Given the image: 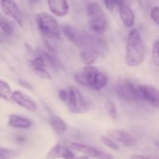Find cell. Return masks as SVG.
Listing matches in <instances>:
<instances>
[{
  "label": "cell",
  "mask_w": 159,
  "mask_h": 159,
  "mask_svg": "<svg viewBox=\"0 0 159 159\" xmlns=\"http://www.w3.org/2000/svg\"><path fill=\"white\" fill-rule=\"evenodd\" d=\"M145 56L144 42L138 30L130 31L126 48L125 62L129 67H138L142 64Z\"/></svg>",
  "instance_id": "6da1fadb"
},
{
  "label": "cell",
  "mask_w": 159,
  "mask_h": 159,
  "mask_svg": "<svg viewBox=\"0 0 159 159\" xmlns=\"http://www.w3.org/2000/svg\"><path fill=\"white\" fill-rule=\"evenodd\" d=\"M87 12L90 30L96 34H102L107 28V20L102 7L97 2H92L88 6Z\"/></svg>",
  "instance_id": "7a4b0ae2"
},
{
  "label": "cell",
  "mask_w": 159,
  "mask_h": 159,
  "mask_svg": "<svg viewBox=\"0 0 159 159\" xmlns=\"http://www.w3.org/2000/svg\"><path fill=\"white\" fill-rule=\"evenodd\" d=\"M34 20L43 35L51 38H60L61 32L58 23L52 16L47 12H40L35 16Z\"/></svg>",
  "instance_id": "3957f363"
},
{
  "label": "cell",
  "mask_w": 159,
  "mask_h": 159,
  "mask_svg": "<svg viewBox=\"0 0 159 159\" xmlns=\"http://www.w3.org/2000/svg\"><path fill=\"white\" fill-rule=\"evenodd\" d=\"M67 103L68 110L72 113H83L89 110L88 102L83 97L81 92L74 86L70 87L68 90Z\"/></svg>",
  "instance_id": "277c9868"
},
{
  "label": "cell",
  "mask_w": 159,
  "mask_h": 159,
  "mask_svg": "<svg viewBox=\"0 0 159 159\" xmlns=\"http://www.w3.org/2000/svg\"><path fill=\"white\" fill-rule=\"evenodd\" d=\"M115 92L120 99L129 102H134L141 100L138 95L137 86L127 80L120 81L116 84Z\"/></svg>",
  "instance_id": "5b68a950"
},
{
  "label": "cell",
  "mask_w": 159,
  "mask_h": 159,
  "mask_svg": "<svg viewBox=\"0 0 159 159\" xmlns=\"http://www.w3.org/2000/svg\"><path fill=\"white\" fill-rule=\"evenodd\" d=\"M99 70L92 65H85L83 69L75 74L74 79L78 84L92 89L93 80Z\"/></svg>",
  "instance_id": "8992f818"
},
{
  "label": "cell",
  "mask_w": 159,
  "mask_h": 159,
  "mask_svg": "<svg viewBox=\"0 0 159 159\" xmlns=\"http://www.w3.org/2000/svg\"><path fill=\"white\" fill-rule=\"evenodd\" d=\"M137 89L140 99L147 101L152 107L158 108V93L155 87L149 85H139L137 86Z\"/></svg>",
  "instance_id": "52a82bcc"
},
{
  "label": "cell",
  "mask_w": 159,
  "mask_h": 159,
  "mask_svg": "<svg viewBox=\"0 0 159 159\" xmlns=\"http://www.w3.org/2000/svg\"><path fill=\"white\" fill-rule=\"evenodd\" d=\"M71 148L72 150L76 151V152H82V153L85 154V155L92 157V158L98 159H113V157L110 154L101 152V151L96 149V148L88 145V144L73 142L71 144Z\"/></svg>",
  "instance_id": "ba28073f"
},
{
  "label": "cell",
  "mask_w": 159,
  "mask_h": 159,
  "mask_svg": "<svg viewBox=\"0 0 159 159\" xmlns=\"http://www.w3.org/2000/svg\"><path fill=\"white\" fill-rule=\"evenodd\" d=\"M2 9L7 16L13 19L17 24L23 26V14L14 0H1Z\"/></svg>",
  "instance_id": "9c48e42d"
},
{
  "label": "cell",
  "mask_w": 159,
  "mask_h": 159,
  "mask_svg": "<svg viewBox=\"0 0 159 159\" xmlns=\"http://www.w3.org/2000/svg\"><path fill=\"white\" fill-rule=\"evenodd\" d=\"M27 65L30 69L39 78L51 80V76L47 70V64L41 56L27 61Z\"/></svg>",
  "instance_id": "30bf717a"
},
{
  "label": "cell",
  "mask_w": 159,
  "mask_h": 159,
  "mask_svg": "<svg viewBox=\"0 0 159 159\" xmlns=\"http://www.w3.org/2000/svg\"><path fill=\"white\" fill-rule=\"evenodd\" d=\"M62 32L69 41L74 43L78 48H82L86 38V34L81 32L79 30L71 25L64 26Z\"/></svg>",
  "instance_id": "8fae6325"
},
{
  "label": "cell",
  "mask_w": 159,
  "mask_h": 159,
  "mask_svg": "<svg viewBox=\"0 0 159 159\" xmlns=\"http://www.w3.org/2000/svg\"><path fill=\"white\" fill-rule=\"evenodd\" d=\"M12 101L30 112H35L37 109L36 102L20 91L12 92Z\"/></svg>",
  "instance_id": "7c38bea8"
},
{
  "label": "cell",
  "mask_w": 159,
  "mask_h": 159,
  "mask_svg": "<svg viewBox=\"0 0 159 159\" xmlns=\"http://www.w3.org/2000/svg\"><path fill=\"white\" fill-rule=\"evenodd\" d=\"M109 138L113 141L122 143L125 147H130L134 144V141L127 132L121 130H108L107 131Z\"/></svg>",
  "instance_id": "4fadbf2b"
},
{
  "label": "cell",
  "mask_w": 159,
  "mask_h": 159,
  "mask_svg": "<svg viewBox=\"0 0 159 159\" xmlns=\"http://www.w3.org/2000/svg\"><path fill=\"white\" fill-rule=\"evenodd\" d=\"M48 4L52 13L59 17L65 16L69 11L67 0H48Z\"/></svg>",
  "instance_id": "5bb4252c"
},
{
  "label": "cell",
  "mask_w": 159,
  "mask_h": 159,
  "mask_svg": "<svg viewBox=\"0 0 159 159\" xmlns=\"http://www.w3.org/2000/svg\"><path fill=\"white\" fill-rule=\"evenodd\" d=\"M120 16L122 23L127 28L131 27L134 23V14L133 11L125 3L119 6Z\"/></svg>",
  "instance_id": "9a60e30c"
},
{
  "label": "cell",
  "mask_w": 159,
  "mask_h": 159,
  "mask_svg": "<svg viewBox=\"0 0 159 159\" xmlns=\"http://www.w3.org/2000/svg\"><path fill=\"white\" fill-rule=\"evenodd\" d=\"M9 126L12 128L28 129L32 126L33 122L30 119L19 115L12 114L9 118Z\"/></svg>",
  "instance_id": "2e32d148"
},
{
  "label": "cell",
  "mask_w": 159,
  "mask_h": 159,
  "mask_svg": "<svg viewBox=\"0 0 159 159\" xmlns=\"http://www.w3.org/2000/svg\"><path fill=\"white\" fill-rule=\"evenodd\" d=\"M49 124L53 130L59 135L65 134L67 130V125L65 121L57 116H52L49 120Z\"/></svg>",
  "instance_id": "e0dca14e"
},
{
  "label": "cell",
  "mask_w": 159,
  "mask_h": 159,
  "mask_svg": "<svg viewBox=\"0 0 159 159\" xmlns=\"http://www.w3.org/2000/svg\"><path fill=\"white\" fill-rule=\"evenodd\" d=\"M99 55L92 50L88 48H82L80 52V58L85 65H92L96 62Z\"/></svg>",
  "instance_id": "ac0fdd59"
},
{
  "label": "cell",
  "mask_w": 159,
  "mask_h": 159,
  "mask_svg": "<svg viewBox=\"0 0 159 159\" xmlns=\"http://www.w3.org/2000/svg\"><path fill=\"white\" fill-rule=\"evenodd\" d=\"M40 56L43 57V60L46 62V64L49 65L52 68L53 70L58 71V70L63 68V65H61L60 61L57 57H54L53 54H50L48 52H43Z\"/></svg>",
  "instance_id": "d6986e66"
},
{
  "label": "cell",
  "mask_w": 159,
  "mask_h": 159,
  "mask_svg": "<svg viewBox=\"0 0 159 159\" xmlns=\"http://www.w3.org/2000/svg\"><path fill=\"white\" fill-rule=\"evenodd\" d=\"M107 82H108V78H107V76L104 73L98 71L96 76H95L94 80H93L92 89L96 90V91H99V90L103 89L107 85Z\"/></svg>",
  "instance_id": "ffe728a7"
},
{
  "label": "cell",
  "mask_w": 159,
  "mask_h": 159,
  "mask_svg": "<svg viewBox=\"0 0 159 159\" xmlns=\"http://www.w3.org/2000/svg\"><path fill=\"white\" fill-rule=\"evenodd\" d=\"M12 89L9 84L0 79V99L12 101Z\"/></svg>",
  "instance_id": "44dd1931"
},
{
  "label": "cell",
  "mask_w": 159,
  "mask_h": 159,
  "mask_svg": "<svg viewBox=\"0 0 159 159\" xmlns=\"http://www.w3.org/2000/svg\"><path fill=\"white\" fill-rule=\"evenodd\" d=\"M0 28L2 30V31L6 35L10 36L13 34L15 25L9 20L1 16L0 17Z\"/></svg>",
  "instance_id": "7402d4cb"
},
{
  "label": "cell",
  "mask_w": 159,
  "mask_h": 159,
  "mask_svg": "<svg viewBox=\"0 0 159 159\" xmlns=\"http://www.w3.org/2000/svg\"><path fill=\"white\" fill-rule=\"evenodd\" d=\"M63 147L64 146L61 145V144H57V145L54 146L47 155L46 159H57L61 158Z\"/></svg>",
  "instance_id": "603a6c76"
},
{
  "label": "cell",
  "mask_w": 159,
  "mask_h": 159,
  "mask_svg": "<svg viewBox=\"0 0 159 159\" xmlns=\"http://www.w3.org/2000/svg\"><path fill=\"white\" fill-rule=\"evenodd\" d=\"M105 107L106 111L107 112L110 116L113 118V120H116L117 118V112H116V107L114 102L111 100H107L105 102Z\"/></svg>",
  "instance_id": "cb8c5ba5"
},
{
  "label": "cell",
  "mask_w": 159,
  "mask_h": 159,
  "mask_svg": "<svg viewBox=\"0 0 159 159\" xmlns=\"http://www.w3.org/2000/svg\"><path fill=\"white\" fill-rule=\"evenodd\" d=\"M17 153L11 149L0 148V159H12L16 156Z\"/></svg>",
  "instance_id": "d4e9b609"
},
{
  "label": "cell",
  "mask_w": 159,
  "mask_h": 159,
  "mask_svg": "<svg viewBox=\"0 0 159 159\" xmlns=\"http://www.w3.org/2000/svg\"><path fill=\"white\" fill-rule=\"evenodd\" d=\"M100 140L106 146H107V147L113 149V150H115V151L119 149V145H118V144H116L113 140H112L111 138H107V137H105V136H101Z\"/></svg>",
  "instance_id": "484cf974"
},
{
  "label": "cell",
  "mask_w": 159,
  "mask_h": 159,
  "mask_svg": "<svg viewBox=\"0 0 159 159\" xmlns=\"http://www.w3.org/2000/svg\"><path fill=\"white\" fill-rule=\"evenodd\" d=\"M152 59L153 62L156 66H158L159 65V42L158 40H156L153 45L152 48Z\"/></svg>",
  "instance_id": "4316f807"
},
{
  "label": "cell",
  "mask_w": 159,
  "mask_h": 159,
  "mask_svg": "<svg viewBox=\"0 0 159 159\" xmlns=\"http://www.w3.org/2000/svg\"><path fill=\"white\" fill-rule=\"evenodd\" d=\"M61 158L63 159H75V154L70 150L68 148L63 147V151H62L61 154Z\"/></svg>",
  "instance_id": "83f0119b"
},
{
  "label": "cell",
  "mask_w": 159,
  "mask_h": 159,
  "mask_svg": "<svg viewBox=\"0 0 159 159\" xmlns=\"http://www.w3.org/2000/svg\"><path fill=\"white\" fill-rule=\"evenodd\" d=\"M151 17L153 20L156 24L159 23V16H158V7L155 6V7L152 8V11H151Z\"/></svg>",
  "instance_id": "f1b7e54d"
},
{
  "label": "cell",
  "mask_w": 159,
  "mask_h": 159,
  "mask_svg": "<svg viewBox=\"0 0 159 159\" xmlns=\"http://www.w3.org/2000/svg\"><path fill=\"white\" fill-rule=\"evenodd\" d=\"M102 1H103L104 4H105V6L107 9V10H109L110 12H113L115 7L114 0H102Z\"/></svg>",
  "instance_id": "f546056e"
},
{
  "label": "cell",
  "mask_w": 159,
  "mask_h": 159,
  "mask_svg": "<svg viewBox=\"0 0 159 159\" xmlns=\"http://www.w3.org/2000/svg\"><path fill=\"white\" fill-rule=\"evenodd\" d=\"M58 96L63 102H67L68 98V91H66L65 89H60L58 92Z\"/></svg>",
  "instance_id": "4dcf8cb0"
},
{
  "label": "cell",
  "mask_w": 159,
  "mask_h": 159,
  "mask_svg": "<svg viewBox=\"0 0 159 159\" xmlns=\"http://www.w3.org/2000/svg\"><path fill=\"white\" fill-rule=\"evenodd\" d=\"M18 82L20 83V85H22L23 87H24L25 89H29V90H32L33 89V87L27 81L24 80V79H18Z\"/></svg>",
  "instance_id": "1f68e13d"
},
{
  "label": "cell",
  "mask_w": 159,
  "mask_h": 159,
  "mask_svg": "<svg viewBox=\"0 0 159 159\" xmlns=\"http://www.w3.org/2000/svg\"><path fill=\"white\" fill-rule=\"evenodd\" d=\"M130 159H157L153 157L145 156V155H134L130 157Z\"/></svg>",
  "instance_id": "d6a6232c"
},
{
  "label": "cell",
  "mask_w": 159,
  "mask_h": 159,
  "mask_svg": "<svg viewBox=\"0 0 159 159\" xmlns=\"http://www.w3.org/2000/svg\"><path fill=\"white\" fill-rule=\"evenodd\" d=\"M25 47H26V50H27L28 52H33V51H34L32 48V47H31L29 43H25Z\"/></svg>",
  "instance_id": "836d02e7"
},
{
  "label": "cell",
  "mask_w": 159,
  "mask_h": 159,
  "mask_svg": "<svg viewBox=\"0 0 159 159\" xmlns=\"http://www.w3.org/2000/svg\"><path fill=\"white\" fill-rule=\"evenodd\" d=\"M28 1H29L30 3H33V4H36V3L38 2L40 0H28Z\"/></svg>",
  "instance_id": "e575fe53"
},
{
  "label": "cell",
  "mask_w": 159,
  "mask_h": 159,
  "mask_svg": "<svg viewBox=\"0 0 159 159\" xmlns=\"http://www.w3.org/2000/svg\"><path fill=\"white\" fill-rule=\"evenodd\" d=\"M75 159H89V158L87 156H80L79 158H75Z\"/></svg>",
  "instance_id": "d590c367"
},
{
  "label": "cell",
  "mask_w": 159,
  "mask_h": 159,
  "mask_svg": "<svg viewBox=\"0 0 159 159\" xmlns=\"http://www.w3.org/2000/svg\"><path fill=\"white\" fill-rule=\"evenodd\" d=\"M0 42H1V39H0Z\"/></svg>",
  "instance_id": "8d00e7d4"
}]
</instances>
